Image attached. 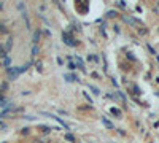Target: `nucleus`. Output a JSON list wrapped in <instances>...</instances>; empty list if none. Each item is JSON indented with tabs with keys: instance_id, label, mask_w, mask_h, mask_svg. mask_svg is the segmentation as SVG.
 <instances>
[{
	"instance_id": "nucleus-3",
	"label": "nucleus",
	"mask_w": 159,
	"mask_h": 143,
	"mask_svg": "<svg viewBox=\"0 0 159 143\" xmlns=\"http://www.w3.org/2000/svg\"><path fill=\"white\" fill-rule=\"evenodd\" d=\"M110 113L115 116V118H123V111L119 108H116V107H111L110 108Z\"/></svg>"
},
{
	"instance_id": "nucleus-10",
	"label": "nucleus",
	"mask_w": 159,
	"mask_h": 143,
	"mask_svg": "<svg viewBox=\"0 0 159 143\" xmlns=\"http://www.w3.org/2000/svg\"><path fill=\"white\" fill-rule=\"evenodd\" d=\"M38 129L42 130L43 134H49V132H51V127H48V126H40Z\"/></svg>"
},
{
	"instance_id": "nucleus-14",
	"label": "nucleus",
	"mask_w": 159,
	"mask_h": 143,
	"mask_svg": "<svg viewBox=\"0 0 159 143\" xmlns=\"http://www.w3.org/2000/svg\"><path fill=\"white\" fill-rule=\"evenodd\" d=\"M89 88H91V91H92L96 95H99V94H100V91H99V88H96V86H92V84H91Z\"/></svg>"
},
{
	"instance_id": "nucleus-8",
	"label": "nucleus",
	"mask_w": 159,
	"mask_h": 143,
	"mask_svg": "<svg viewBox=\"0 0 159 143\" xmlns=\"http://www.w3.org/2000/svg\"><path fill=\"white\" fill-rule=\"evenodd\" d=\"M102 123H104V124H105V126H107V127H108V129H115V126H113V124H111V123H110V121H108V119H105V118H102Z\"/></svg>"
},
{
	"instance_id": "nucleus-12",
	"label": "nucleus",
	"mask_w": 159,
	"mask_h": 143,
	"mask_svg": "<svg viewBox=\"0 0 159 143\" xmlns=\"http://www.w3.org/2000/svg\"><path fill=\"white\" fill-rule=\"evenodd\" d=\"M65 140H67V142H72V143H75V137H73L72 134H65Z\"/></svg>"
},
{
	"instance_id": "nucleus-9",
	"label": "nucleus",
	"mask_w": 159,
	"mask_h": 143,
	"mask_svg": "<svg viewBox=\"0 0 159 143\" xmlns=\"http://www.w3.org/2000/svg\"><path fill=\"white\" fill-rule=\"evenodd\" d=\"M76 65H78V67L81 68V72H84V70H86V68H84V64H83V61H81V59H80V57H76Z\"/></svg>"
},
{
	"instance_id": "nucleus-6",
	"label": "nucleus",
	"mask_w": 159,
	"mask_h": 143,
	"mask_svg": "<svg viewBox=\"0 0 159 143\" xmlns=\"http://www.w3.org/2000/svg\"><path fill=\"white\" fill-rule=\"evenodd\" d=\"M40 35H42V30H37L34 34V40H32V41H34V45H37L38 41H40Z\"/></svg>"
},
{
	"instance_id": "nucleus-5",
	"label": "nucleus",
	"mask_w": 159,
	"mask_h": 143,
	"mask_svg": "<svg viewBox=\"0 0 159 143\" xmlns=\"http://www.w3.org/2000/svg\"><path fill=\"white\" fill-rule=\"evenodd\" d=\"M123 19H124L126 22L132 24V26H137V24H138V21H137V19H134V18H127V16H123Z\"/></svg>"
},
{
	"instance_id": "nucleus-2",
	"label": "nucleus",
	"mask_w": 159,
	"mask_h": 143,
	"mask_svg": "<svg viewBox=\"0 0 159 143\" xmlns=\"http://www.w3.org/2000/svg\"><path fill=\"white\" fill-rule=\"evenodd\" d=\"M62 40H64V43H65V45H69V46H72V48L78 46V41H76L70 34H67V32H64V34H62Z\"/></svg>"
},
{
	"instance_id": "nucleus-1",
	"label": "nucleus",
	"mask_w": 159,
	"mask_h": 143,
	"mask_svg": "<svg viewBox=\"0 0 159 143\" xmlns=\"http://www.w3.org/2000/svg\"><path fill=\"white\" fill-rule=\"evenodd\" d=\"M7 75H8V80H16L18 76L21 75V68H18V67H8V68H7Z\"/></svg>"
},
{
	"instance_id": "nucleus-13",
	"label": "nucleus",
	"mask_w": 159,
	"mask_h": 143,
	"mask_svg": "<svg viewBox=\"0 0 159 143\" xmlns=\"http://www.w3.org/2000/svg\"><path fill=\"white\" fill-rule=\"evenodd\" d=\"M64 78H65V81H76V76L75 75H65Z\"/></svg>"
},
{
	"instance_id": "nucleus-15",
	"label": "nucleus",
	"mask_w": 159,
	"mask_h": 143,
	"mask_svg": "<svg viewBox=\"0 0 159 143\" xmlns=\"http://www.w3.org/2000/svg\"><path fill=\"white\" fill-rule=\"evenodd\" d=\"M38 51H40V49H38V46H37V45H34V48H32V56H37Z\"/></svg>"
},
{
	"instance_id": "nucleus-22",
	"label": "nucleus",
	"mask_w": 159,
	"mask_h": 143,
	"mask_svg": "<svg viewBox=\"0 0 159 143\" xmlns=\"http://www.w3.org/2000/svg\"><path fill=\"white\" fill-rule=\"evenodd\" d=\"M51 143H61V142H51Z\"/></svg>"
},
{
	"instance_id": "nucleus-11",
	"label": "nucleus",
	"mask_w": 159,
	"mask_h": 143,
	"mask_svg": "<svg viewBox=\"0 0 159 143\" xmlns=\"http://www.w3.org/2000/svg\"><path fill=\"white\" fill-rule=\"evenodd\" d=\"M0 57H7V49L3 45H0Z\"/></svg>"
},
{
	"instance_id": "nucleus-4",
	"label": "nucleus",
	"mask_w": 159,
	"mask_h": 143,
	"mask_svg": "<svg viewBox=\"0 0 159 143\" xmlns=\"http://www.w3.org/2000/svg\"><path fill=\"white\" fill-rule=\"evenodd\" d=\"M32 143H51V142L48 138H45V137H37V138H34Z\"/></svg>"
},
{
	"instance_id": "nucleus-23",
	"label": "nucleus",
	"mask_w": 159,
	"mask_h": 143,
	"mask_svg": "<svg viewBox=\"0 0 159 143\" xmlns=\"http://www.w3.org/2000/svg\"><path fill=\"white\" fill-rule=\"evenodd\" d=\"M158 5H159V2H158Z\"/></svg>"
},
{
	"instance_id": "nucleus-21",
	"label": "nucleus",
	"mask_w": 159,
	"mask_h": 143,
	"mask_svg": "<svg viewBox=\"0 0 159 143\" xmlns=\"http://www.w3.org/2000/svg\"><path fill=\"white\" fill-rule=\"evenodd\" d=\"M75 67H76V65L73 64V62H70V64H69V68H70V70H73V68H75Z\"/></svg>"
},
{
	"instance_id": "nucleus-20",
	"label": "nucleus",
	"mask_w": 159,
	"mask_h": 143,
	"mask_svg": "<svg viewBox=\"0 0 159 143\" xmlns=\"http://www.w3.org/2000/svg\"><path fill=\"white\" fill-rule=\"evenodd\" d=\"M127 57H129V59H132V61H137V59H135V56H134V54H131V53H127Z\"/></svg>"
},
{
	"instance_id": "nucleus-18",
	"label": "nucleus",
	"mask_w": 159,
	"mask_h": 143,
	"mask_svg": "<svg viewBox=\"0 0 159 143\" xmlns=\"http://www.w3.org/2000/svg\"><path fill=\"white\" fill-rule=\"evenodd\" d=\"M116 14H118L116 11H108V14H107V16H108V18H115Z\"/></svg>"
},
{
	"instance_id": "nucleus-7",
	"label": "nucleus",
	"mask_w": 159,
	"mask_h": 143,
	"mask_svg": "<svg viewBox=\"0 0 159 143\" xmlns=\"http://www.w3.org/2000/svg\"><path fill=\"white\" fill-rule=\"evenodd\" d=\"M11 46H13V38H8V41H7V45H5V49H7V53H10V49H11Z\"/></svg>"
},
{
	"instance_id": "nucleus-17",
	"label": "nucleus",
	"mask_w": 159,
	"mask_h": 143,
	"mask_svg": "<svg viewBox=\"0 0 159 143\" xmlns=\"http://www.w3.org/2000/svg\"><path fill=\"white\" fill-rule=\"evenodd\" d=\"M37 70H38V72L43 70V64H42V62H37Z\"/></svg>"
},
{
	"instance_id": "nucleus-16",
	"label": "nucleus",
	"mask_w": 159,
	"mask_h": 143,
	"mask_svg": "<svg viewBox=\"0 0 159 143\" xmlns=\"http://www.w3.org/2000/svg\"><path fill=\"white\" fill-rule=\"evenodd\" d=\"M138 34L140 35H148V29H138Z\"/></svg>"
},
{
	"instance_id": "nucleus-19",
	"label": "nucleus",
	"mask_w": 159,
	"mask_h": 143,
	"mask_svg": "<svg viewBox=\"0 0 159 143\" xmlns=\"http://www.w3.org/2000/svg\"><path fill=\"white\" fill-rule=\"evenodd\" d=\"M7 88H8V84H7V83H2V86H0V91H5Z\"/></svg>"
}]
</instances>
